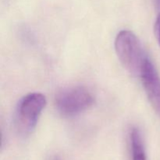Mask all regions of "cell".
Masks as SVG:
<instances>
[{"label": "cell", "mask_w": 160, "mask_h": 160, "mask_svg": "<svg viewBox=\"0 0 160 160\" xmlns=\"http://www.w3.org/2000/svg\"><path fill=\"white\" fill-rule=\"evenodd\" d=\"M45 105L46 98L41 93L28 94L20 100L14 119L20 135L28 136L34 131Z\"/></svg>", "instance_id": "7a4b0ae2"}, {"label": "cell", "mask_w": 160, "mask_h": 160, "mask_svg": "<svg viewBox=\"0 0 160 160\" xmlns=\"http://www.w3.org/2000/svg\"><path fill=\"white\" fill-rule=\"evenodd\" d=\"M52 160H62V159H61L59 157H58V156H55V157Z\"/></svg>", "instance_id": "ba28073f"}, {"label": "cell", "mask_w": 160, "mask_h": 160, "mask_svg": "<svg viewBox=\"0 0 160 160\" xmlns=\"http://www.w3.org/2000/svg\"><path fill=\"white\" fill-rule=\"evenodd\" d=\"M155 31H156V35L157 38V40L160 45V13L158 15L156 19V24H155Z\"/></svg>", "instance_id": "8992f818"}, {"label": "cell", "mask_w": 160, "mask_h": 160, "mask_svg": "<svg viewBox=\"0 0 160 160\" xmlns=\"http://www.w3.org/2000/svg\"><path fill=\"white\" fill-rule=\"evenodd\" d=\"M94 98L84 87L75 86L63 89L56 97L58 111L64 117H74L92 106Z\"/></svg>", "instance_id": "3957f363"}, {"label": "cell", "mask_w": 160, "mask_h": 160, "mask_svg": "<svg viewBox=\"0 0 160 160\" xmlns=\"http://www.w3.org/2000/svg\"><path fill=\"white\" fill-rule=\"evenodd\" d=\"M140 77L152 106L160 116V78L149 59L145 62Z\"/></svg>", "instance_id": "277c9868"}, {"label": "cell", "mask_w": 160, "mask_h": 160, "mask_svg": "<svg viewBox=\"0 0 160 160\" xmlns=\"http://www.w3.org/2000/svg\"><path fill=\"white\" fill-rule=\"evenodd\" d=\"M115 48L123 67L131 74L140 77L148 58L137 36L130 31H121L116 38Z\"/></svg>", "instance_id": "6da1fadb"}, {"label": "cell", "mask_w": 160, "mask_h": 160, "mask_svg": "<svg viewBox=\"0 0 160 160\" xmlns=\"http://www.w3.org/2000/svg\"><path fill=\"white\" fill-rule=\"evenodd\" d=\"M130 141L132 160H147L142 133L137 128H134L131 130Z\"/></svg>", "instance_id": "5b68a950"}, {"label": "cell", "mask_w": 160, "mask_h": 160, "mask_svg": "<svg viewBox=\"0 0 160 160\" xmlns=\"http://www.w3.org/2000/svg\"><path fill=\"white\" fill-rule=\"evenodd\" d=\"M156 6L160 10V0H156Z\"/></svg>", "instance_id": "52a82bcc"}]
</instances>
